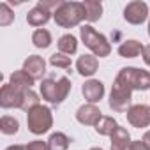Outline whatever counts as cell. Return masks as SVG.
<instances>
[{"instance_id": "cell-28", "label": "cell", "mask_w": 150, "mask_h": 150, "mask_svg": "<svg viewBox=\"0 0 150 150\" xmlns=\"http://www.w3.org/2000/svg\"><path fill=\"white\" fill-rule=\"evenodd\" d=\"M141 55H143V60H145V64H146V65H150V44L143 48V53H141Z\"/></svg>"}, {"instance_id": "cell-30", "label": "cell", "mask_w": 150, "mask_h": 150, "mask_svg": "<svg viewBox=\"0 0 150 150\" xmlns=\"http://www.w3.org/2000/svg\"><path fill=\"white\" fill-rule=\"evenodd\" d=\"M143 141H145V143L150 146V131H146V132H145V136H143Z\"/></svg>"}, {"instance_id": "cell-17", "label": "cell", "mask_w": 150, "mask_h": 150, "mask_svg": "<svg viewBox=\"0 0 150 150\" xmlns=\"http://www.w3.org/2000/svg\"><path fill=\"white\" fill-rule=\"evenodd\" d=\"M143 48H145V46H143L141 42L134 41V39L124 41V42L118 46V55L124 57V58H136V57H139V55L143 53Z\"/></svg>"}, {"instance_id": "cell-25", "label": "cell", "mask_w": 150, "mask_h": 150, "mask_svg": "<svg viewBox=\"0 0 150 150\" xmlns=\"http://www.w3.org/2000/svg\"><path fill=\"white\" fill-rule=\"evenodd\" d=\"M13 20H14V13L9 9V6L6 2H2L0 4V25L7 27V25L13 23Z\"/></svg>"}, {"instance_id": "cell-32", "label": "cell", "mask_w": 150, "mask_h": 150, "mask_svg": "<svg viewBox=\"0 0 150 150\" xmlns=\"http://www.w3.org/2000/svg\"><path fill=\"white\" fill-rule=\"evenodd\" d=\"M148 35H150V21H148Z\"/></svg>"}, {"instance_id": "cell-18", "label": "cell", "mask_w": 150, "mask_h": 150, "mask_svg": "<svg viewBox=\"0 0 150 150\" xmlns=\"http://www.w3.org/2000/svg\"><path fill=\"white\" fill-rule=\"evenodd\" d=\"M85 7V14H87V21L94 23L103 16V4L97 2V0H85L83 2Z\"/></svg>"}, {"instance_id": "cell-3", "label": "cell", "mask_w": 150, "mask_h": 150, "mask_svg": "<svg viewBox=\"0 0 150 150\" xmlns=\"http://www.w3.org/2000/svg\"><path fill=\"white\" fill-rule=\"evenodd\" d=\"M69 92H71V80L67 76H62L57 81L50 80V78L41 81V96H42V99H46L48 103H51L55 106L64 103V99L69 96Z\"/></svg>"}, {"instance_id": "cell-15", "label": "cell", "mask_w": 150, "mask_h": 150, "mask_svg": "<svg viewBox=\"0 0 150 150\" xmlns=\"http://www.w3.org/2000/svg\"><path fill=\"white\" fill-rule=\"evenodd\" d=\"M50 18H51V13L48 9H44L42 6H39V4L34 9H30L28 14H27V21L32 27H42L50 21Z\"/></svg>"}, {"instance_id": "cell-14", "label": "cell", "mask_w": 150, "mask_h": 150, "mask_svg": "<svg viewBox=\"0 0 150 150\" xmlns=\"http://www.w3.org/2000/svg\"><path fill=\"white\" fill-rule=\"evenodd\" d=\"M97 65H99V62H97L96 55H81L76 62V69L81 76H92V74H96Z\"/></svg>"}, {"instance_id": "cell-29", "label": "cell", "mask_w": 150, "mask_h": 150, "mask_svg": "<svg viewBox=\"0 0 150 150\" xmlns=\"http://www.w3.org/2000/svg\"><path fill=\"white\" fill-rule=\"evenodd\" d=\"M6 150H27V146H23V145H11Z\"/></svg>"}, {"instance_id": "cell-27", "label": "cell", "mask_w": 150, "mask_h": 150, "mask_svg": "<svg viewBox=\"0 0 150 150\" xmlns=\"http://www.w3.org/2000/svg\"><path fill=\"white\" fill-rule=\"evenodd\" d=\"M131 150H150V146L143 139H138V141H132L131 143Z\"/></svg>"}, {"instance_id": "cell-9", "label": "cell", "mask_w": 150, "mask_h": 150, "mask_svg": "<svg viewBox=\"0 0 150 150\" xmlns=\"http://www.w3.org/2000/svg\"><path fill=\"white\" fill-rule=\"evenodd\" d=\"M127 122L132 127L143 129L150 125V106L146 104H132L127 110Z\"/></svg>"}, {"instance_id": "cell-11", "label": "cell", "mask_w": 150, "mask_h": 150, "mask_svg": "<svg viewBox=\"0 0 150 150\" xmlns=\"http://www.w3.org/2000/svg\"><path fill=\"white\" fill-rule=\"evenodd\" d=\"M103 118L101 110L96 104H83L76 111V120L83 125H97V122Z\"/></svg>"}, {"instance_id": "cell-10", "label": "cell", "mask_w": 150, "mask_h": 150, "mask_svg": "<svg viewBox=\"0 0 150 150\" xmlns=\"http://www.w3.org/2000/svg\"><path fill=\"white\" fill-rule=\"evenodd\" d=\"M23 71L34 80H42L44 72H46V62L39 55H30L23 62Z\"/></svg>"}, {"instance_id": "cell-12", "label": "cell", "mask_w": 150, "mask_h": 150, "mask_svg": "<svg viewBox=\"0 0 150 150\" xmlns=\"http://www.w3.org/2000/svg\"><path fill=\"white\" fill-rule=\"evenodd\" d=\"M81 94L83 97L88 101V104H96L103 99L104 96V85L99 81V80H88L83 83L81 87Z\"/></svg>"}, {"instance_id": "cell-22", "label": "cell", "mask_w": 150, "mask_h": 150, "mask_svg": "<svg viewBox=\"0 0 150 150\" xmlns=\"http://www.w3.org/2000/svg\"><path fill=\"white\" fill-rule=\"evenodd\" d=\"M69 143H71V139L64 132H53L48 139V145H50L51 150H67Z\"/></svg>"}, {"instance_id": "cell-24", "label": "cell", "mask_w": 150, "mask_h": 150, "mask_svg": "<svg viewBox=\"0 0 150 150\" xmlns=\"http://www.w3.org/2000/svg\"><path fill=\"white\" fill-rule=\"evenodd\" d=\"M50 64L53 67H62V69H69L71 67V57L69 55H64V53H53L50 57Z\"/></svg>"}, {"instance_id": "cell-6", "label": "cell", "mask_w": 150, "mask_h": 150, "mask_svg": "<svg viewBox=\"0 0 150 150\" xmlns=\"http://www.w3.org/2000/svg\"><path fill=\"white\" fill-rule=\"evenodd\" d=\"M132 96V88L120 78L117 76L111 87V94H110V108L117 113H124L131 108V97Z\"/></svg>"}, {"instance_id": "cell-7", "label": "cell", "mask_w": 150, "mask_h": 150, "mask_svg": "<svg viewBox=\"0 0 150 150\" xmlns=\"http://www.w3.org/2000/svg\"><path fill=\"white\" fill-rule=\"evenodd\" d=\"M120 76L132 90H148L150 88V72L138 67H124L118 71Z\"/></svg>"}, {"instance_id": "cell-31", "label": "cell", "mask_w": 150, "mask_h": 150, "mask_svg": "<svg viewBox=\"0 0 150 150\" xmlns=\"http://www.w3.org/2000/svg\"><path fill=\"white\" fill-rule=\"evenodd\" d=\"M90 150H103V148H99V146H94V148H90Z\"/></svg>"}, {"instance_id": "cell-13", "label": "cell", "mask_w": 150, "mask_h": 150, "mask_svg": "<svg viewBox=\"0 0 150 150\" xmlns=\"http://www.w3.org/2000/svg\"><path fill=\"white\" fill-rule=\"evenodd\" d=\"M34 78H30L28 74L20 69V71H14L11 74V78H9V85L16 90H32V85H34Z\"/></svg>"}, {"instance_id": "cell-19", "label": "cell", "mask_w": 150, "mask_h": 150, "mask_svg": "<svg viewBox=\"0 0 150 150\" xmlns=\"http://www.w3.org/2000/svg\"><path fill=\"white\" fill-rule=\"evenodd\" d=\"M58 50H60V53H64V55H72V53H76V50H78V41H76V37L71 35V34L62 35V37L58 39Z\"/></svg>"}, {"instance_id": "cell-5", "label": "cell", "mask_w": 150, "mask_h": 150, "mask_svg": "<svg viewBox=\"0 0 150 150\" xmlns=\"http://www.w3.org/2000/svg\"><path fill=\"white\" fill-rule=\"evenodd\" d=\"M80 34H81V41L83 44L96 55V57H108L111 53V46L108 42V39L99 34L94 27L90 25H85L80 28Z\"/></svg>"}, {"instance_id": "cell-26", "label": "cell", "mask_w": 150, "mask_h": 150, "mask_svg": "<svg viewBox=\"0 0 150 150\" xmlns=\"http://www.w3.org/2000/svg\"><path fill=\"white\" fill-rule=\"evenodd\" d=\"M27 150H51L50 145L46 141H41V139H34L27 145Z\"/></svg>"}, {"instance_id": "cell-2", "label": "cell", "mask_w": 150, "mask_h": 150, "mask_svg": "<svg viewBox=\"0 0 150 150\" xmlns=\"http://www.w3.org/2000/svg\"><path fill=\"white\" fill-rule=\"evenodd\" d=\"M53 18L62 28H72L80 25L83 20H87L83 2H62L60 7L53 13Z\"/></svg>"}, {"instance_id": "cell-4", "label": "cell", "mask_w": 150, "mask_h": 150, "mask_svg": "<svg viewBox=\"0 0 150 150\" xmlns=\"http://www.w3.org/2000/svg\"><path fill=\"white\" fill-rule=\"evenodd\" d=\"M27 125H28V131L32 134H44L51 129L53 125V115H51V110L48 106H42V104H37L34 106L32 110L27 111Z\"/></svg>"}, {"instance_id": "cell-21", "label": "cell", "mask_w": 150, "mask_h": 150, "mask_svg": "<svg viewBox=\"0 0 150 150\" xmlns=\"http://www.w3.org/2000/svg\"><path fill=\"white\" fill-rule=\"evenodd\" d=\"M32 42H34L35 48L44 50V48H48V46L51 44V34H50L46 28H37V30L32 34Z\"/></svg>"}, {"instance_id": "cell-1", "label": "cell", "mask_w": 150, "mask_h": 150, "mask_svg": "<svg viewBox=\"0 0 150 150\" xmlns=\"http://www.w3.org/2000/svg\"><path fill=\"white\" fill-rule=\"evenodd\" d=\"M39 104V97L34 90H16L6 83L0 90V106L2 108H21L25 111Z\"/></svg>"}, {"instance_id": "cell-20", "label": "cell", "mask_w": 150, "mask_h": 150, "mask_svg": "<svg viewBox=\"0 0 150 150\" xmlns=\"http://www.w3.org/2000/svg\"><path fill=\"white\" fill-rule=\"evenodd\" d=\"M117 127H118V124H117V120H115L113 117H103V118L97 122L96 131H97L101 136H111V134L117 131Z\"/></svg>"}, {"instance_id": "cell-23", "label": "cell", "mask_w": 150, "mask_h": 150, "mask_svg": "<svg viewBox=\"0 0 150 150\" xmlns=\"http://www.w3.org/2000/svg\"><path fill=\"white\" fill-rule=\"evenodd\" d=\"M20 129V124L14 117H7L4 115L2 118H0V131H2L4 134H16Z\"/></svg>"}, {"instance_id": "cell-8", "label": "cell", "mask_w": 150, "mask_h": 150, "mask_svg": "<svg viewBox=\"0 0 150 150\" xmlns=\"http://www.w3.org/2000/svg\"><path fill=\"white\" fill-rule=\"evenodd\" d=\"M148 18V6L141 0L129 2L124 9V20L131 25H141Z\"/></svg>"}, {"instance_id": "cell-16", "label": "cell", "mask_w": 150, "mask_h": 150, "mask_svg": "<svg viewBox=\"0 0 150 150\" xmlns=\"http://www.w3.org/2000/svg\"><path fill=\"white\" fill-rule=\"evenodd\" d=\"M131 136L127 132V129L124 127H117V131L111 134V150H131Z\"/></svg>"}]
</instances>
